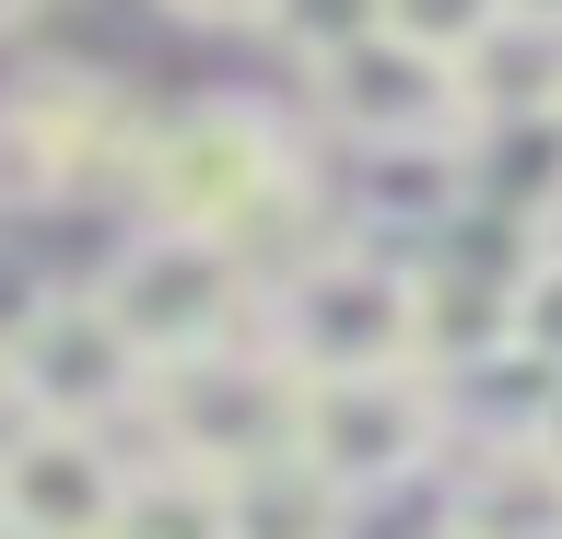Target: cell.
Returning a JSON list of instances; mask_svg holds the SVG:
<instances>
[{
    "label": "cell",
    "instance_id": "obj_9",
    "mask_svg": "<svg viewBox=\"0 0 562 539\" xmlns=\"http://www.w3.org/2000/svg\"><path fill=\"white\" fill-rule=\"evenodd\" d=\"M457 539H562V458L539 446H469L446 481Z\"/></svg>",
    "mask_w": 562,
    "mask_h": 539
},
{
    "label": "cell",
    "instance_id": "obj_8",
    "mask_svg": "<svg viewBox=\"0 0 562 539\" xmlns=\"http://www.w3.org/2000/svg\"><path fill=\"white\" fill-rule=\"evenodd\" d=\"M117 504H130V469H117L105 434L24 423L0 446V516H12V539H117Z\"/></svg>",
    "mask_w": 562,
    "mask_h": 539
},
{
    "label": "cell",
    "instance_id": "obj_4",
    "mask_svg": "<svg viewBox=\"0 0 562 539\" xmlns=\"http://www.w3.org/2000/svg\"><path fill=\"white\" fill-rule=\"evenodd\" d=\"M0 375L24 398V423H70V434H105L117 411L153 398V352H140L105 293H47L12 340H0Z\"/></svg>",
    "mask_w": 562,
    "mask_h": 539
},
{
    "label": "cell",
    "instance_id": "obj_19",
    "mask_svg": "<svg viewBox=\"0 0 562 539\" xmlns=\"http://www.w3.org/2000/svg\"><path fill=\"white\" fill-rule=\"evenodd\" d=\"M516 12H527V24H562V0H516Z\"/></svg>",
    "mask_w": 562,
    "mask_h": 539
},
{
    "label": "cell",
    "instance_id": "obj_7",
    "mask_svg": "<svg viewBox=\"0 0 562 539\" xmlns=\"http://www.w3.org/2000/svg\"><path fill=\"white\" fill-rule=\"evenodd\" d=\"M305 82H316V106H328V130H351L363 153H386V142H457V117H469L457 59H434V47H411V36H363V47H340V59L305 71Z\"/></svg>",
    "mask_w": 562,
    "mask_h": 539
},
{
    "label": "cell",
    "instance_id": "obj_2",
    "mask_svg": "<svg viewBox=\"0 0 562 539\" xmlns=\"http://www.w3.org/2000/svg\"><path fill=\"white\" fill-rule=\"evenodd\" d=\"M446 446H457V398H446V375H422V363L305 375V388H293V458H316L351 504L422 481Z\"/></svg>",
    "mask_w": 562,
    "mask_h": 539
},
{
    "label": "cell",
    "instance_id": "obj_16",
    "mask_svg": "<svg viewBox=\"0 0 562 539\" xmlns=\"http://www.w3.org/2000/svg\"><path fill=\"white\" fill-rule=\"evenodd\" d=\"M516 352H539V363H562V247L527 270V293H516Z\"/></svg>",
    "mask_w": 562,
    "mask_h": 539
},
{
    "label": "cell",
    "instance_id": "obj_10",
    "mask_svg": "<svg viewBox=\"0 0 562 539\" xmlns=\"http://www.w3.org/2000/svg\"><path fill=\"white\" fill-rule=\"evenodd\" d=\"M223 516H235V539H351V493L293 446L223 469Z\"/></svg>",
    "mask_w": 562,
    "mask_h": 539
},
{
    "label": "cell",
    "instance_id": "obj_17",
    "mask_svg": "<svg viewBox=\"0 0 562 539\" xmlns=\"http://www.w3.org/2000/svg\"><path fill=\"white\" fill-rule=\"evenodd\" d=\"M165 12H188V24H270V0H165Z\"/></svg>",
    "mask_w": 562,
    "mask_h": 539
},
{
    "label": "cell",
    "instance_id": "obj_13",
    "mask_svg": "<svg viewBox=\"0 0 562 539\" xmlns=\"http://www.w3.org/2000/svg\"><path fill=\"white\" fill-rule=\"evenodd\" d=\"M117 539H235V516H223V469H200V458L130 469V504H117Z\"/></svg>",
    "mask_w": 562,
    "mask_h": 539
},
{
    "label": "cell",
    "instance_id": "obj_15",
    "mask_svg": "<svg viewBox=\"0 0 562 539\" xmlns=\"http://www.w3.org/2000/svg\"><path fill=\"white\" fill-rule=\"evenodd\" d=\"M504 24H516V0H386V36L434 47V59H457V71H469Z\"/></svg>",
    "mask_w": 562,
    "mask_h": 539
},
{
    "label": "cell",
    "instance_id": "obj_3",
    "mask_svg": "<svg viewBox=\"0 0 562 539\" xmlns=\"http://www.w3.org/2000/svg\"><path fill=\"white\" fill-rule=\"evenodd\" d=\"M270 352L293 375H375L422 363V270L386 247H316L270 293Z\"/></svg>",
    "mask_w": 562,
    "mask_h": 539
},
{
    "label": "cell",
    "instance_id": "obj_20",
    "mask_svg": "<svg viewBox=\"0 0 562 539\" xmlns=\"http://www.w3.org/2000/svg\"><path fill=\"white\" fill-rule=\"evenodd\" d=\"M12 12H24V0H0V24H12Z\"/></svg>",
    "mask_w": 562,
    "mask_h": 539
},
{
    "label": "cell",
    "instance_id": "obj_6",
    "mask_svg": "<svg viewBox=\"0 0 562 539\" xmlns=\"http://www.w3.org/2000/svg\"><path fill=\"white\" fill-rule=\"evenodd\" d=\"M293 363H246L235 340L223 352H188L153 375V423H165V458H200V469H246L270 458V446H293Z\"/></svg>",
    "mask_w": 562,
    "mask_h": 539
},
{
    "label": "cell",
    "instance_id": "obj_14",
    "mask_svg": "<svg viewBox=\"0 0 562 539\" xmlns=\"http://www.w3.org/2000/svg\"><path fill=\"white\" fill-rule=\"evenodd\" d=\"M258 36H270L281 59H305V71H328L340 47L386 36V0H270V24H258Z\"/></svg>",
    "mask_w": 562,
    "mask_h": 539
},
{
    "label": "cell",
    "instance_id": "obj_18",
    "mask_svg": "<svg viewBox=\"0 0 562 539\" xmlns=\"http://www.w3.org/2000/svg\"><path fill=\"white\" fill-rule=\"evenodd\" d=\"M539 458H562V398H551V423H539Z\"/></svg>",
    "mask_w": 562,
    "mask_h": 539
},
{
    "label": "cell",
    "instance_id": "obj_12",
    "mask_svg": "<svg viewBox=\"0 0 562 539\" xmlns=\"http://www.w3.org/2000/svg\"><path fill=\"white\" fill-rule=\"evenodd\" d=\"M457 82H469V117H551L562 106V24H527L516 12Z\"/></svg>",
    "mask_w": 562,
    "mask_h": 539
},
{
    "label": "cell",
    "instance_id": "obj_5",
    "mask_svg": "<svg viewBox=\"0 0 562 539\" xmlns=\"http://www.w3.org/2000/svg\"><path fill=\"white\" fill-rule=\"evenodd\" d=\"M94 293L117 305V328H130L140 352H153V375H165V363L235 340V317H246V258L211 247V235H165V223H153Z\"/></svg>",
    "mask_w": 562,
    "mask_h": 539
},
{
    "label": "cell",
    "instance_id": "obj_1",
    "mask_svg": "<svg viewBox=\"0 0 562 539\" xmlns=\"http://www.w3.org/2000/svg\"><path fill=\"white\" fill-rule=\"evenodd\" d=\"M130 200L165 223V235H211V247H235L246 270H270V282H293L316 258V247H293L305 165L281 153V130L258 106H176V117H153Z\"/></svg>",
    "mask_w": 562,
    "mask_h": 539
},
{
    "label": "cell",
    "instance_id": "obj_11",
    "mask_svg": "<svg viewBox=\"0 0 562 539\" xmlns=\"http://www.w3.org/2000/svg\"><path fill=\"white\" fill-rule=\"evenodd\" d=\"M492 352H516V293L469 282V270H422V375H469Z\"/></svg>",
    "mask_w": 562,
    "mask_h": 539
}]
</instances>
